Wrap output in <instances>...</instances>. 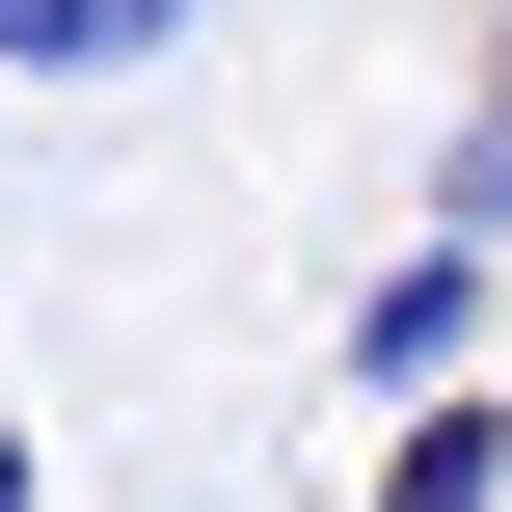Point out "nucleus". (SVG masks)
Instances as JSON below:
<instances>
[{
  "mask_svg": "<svg viewBox=\"0 0 512 512\" xmlns=\"http://www.w3.org/2000/svg\"><path fill=\"white\" fill-rule=\"evenodd\" d=\"M486 324H512V243H486V216H432V243L351 297V378H378V405H432V378H486Z\"/></svg>",
  "mask_w": 512,
  "mask_h": 512,
  "instance_id": "1",
  "label": "nucleus"
},
{
  "mask_svg": "<svg viewBox=\"0 0 512 512\" xmlns=\"http://www.w3.org/2000/svg\"><path fill=\"white\" fill-rule=\"evenodd\" d=\"M216 0H0V81H135V54H189Z\"/></svg>",
  "mask_w": 512,
  "mask_h": 512,
  "instance_id": "2",
  "label": "nucleus"
},
{
  "mask_svg": "<svg viewBox=\"0 0 512 512\" xmlns=\"http://www.w3.org/2000/svg\"><path fill=\"white\" fill-rule=\"evenodd\" d=\"M378 512H512V405H486V378L378 432Z\"/></svg>",
  "mask_w": 512,
  "mask_h": 512,
  "instance_id": "3",
  "label": "nucleus"
},
{
  "mask_svg": "<svg viewBox=\"0 0 512 512\" xmlns=\"http://www.w3.org/2000/svg\"><path fill=\"white\" fill-rule=\"evenodd\" d=\"M432 216H486V243H512V54H486V108H459V162H432Z\"/></svg>",
  "mask_w": 512,
  "mask_h": 512,
  "instance_id": "4",
  "label": "nucleus"
},
{
  "mask_svg": "<svg viewBox=\"0 0 512 512\" xmlns=\"http://www.w3.org/2000/svg\"><path fill=\"white\" fill-rule=\"evenodd\" d=\"M0 512H54V459H27V405H0Z\"/></svg>",
  "mask_w": 512,
  "mask_h": 512,
  "instance_id": "5",
  "label": "nucleus"
}]
</instances>
